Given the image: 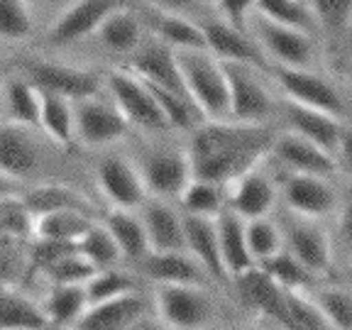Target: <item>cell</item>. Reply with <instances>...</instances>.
I'll return each mask as SVG.
<instances>
[{
    "instance_id": "obj_1",
    "label": "cell",
    "mask_w": 352,
    "mask_h": 330,
    "mask_svg": "<svg viewBox=\"0 0 352 330\" xmlns=\"http://www.w3.org/2000/svg\"><path fill=\"white\" fill-rule=\"evenodd\" d=\"M188 164L191 176L213 184H228L270 154L274 132L264 122L208 120L193 127Z\"/></svg>"
},
{
    "instance_id": "obj_2",
    "label": "cell",
    "mask_w": 352,
    "mask_h": 330,
    "mask_svg": "<svg viewBox=\"0 0 352 330\" xmlns=\"http://www.w3.org/2000/svg\"><path fill=\"white\" fill-rule=\"evenodd\" d=\"M176 69L204 120H228V83L220 61L208 50H174Z\"/></svg>"
},
{
    "instance_id": "obj_3",
    "label": "cell",
    "mask_w": 352,
    "mask_h": 330,
    "mask_svg": "<svg viewBox=\"0 0 352 330\" xmlns=\"http://www.w3.org/2000/svg\"><path fill=\"white\" fill-rule=\"evenodd\" d=\"M272 76L284 91L286 100L306 108L320 110L333 118L347 120V98L333 81L316 74L314 69H294V66H272Z\"/></svg>"
},
{
    "instance_id": "obj_4",
    "label": "cell",
    "mask_w": 352,
    "mask_h": 330,
    "mask_svg": "<svg viewBox=\"0 0 352 330\" xmlns=\"http://www.w3.org/2000/svg\"><path fill=\"white\" fill-rule=\"evenodd\" d=\"M220 61V59H218ZM228 83V120L264 122L274 113L270 88L257 76L254 66L240 61H220Z\"/></svg>"
},
{
    "instance_id": "obj_5",
    "label": "cell",
    "mask_w": 352,
    "mask_h": 330,
    "mask_svg": "<svg viewBox=\"0 0 352 330\" xmlns=\"http://www.w3.org/2000/svg\"><path fill=\"white\" fill-rule=\"evenodd\" d=\"M157 318L166 328L191 330L213 323V298L196 284H157L154 292Z\"/></svg>"
},
{
    "instance_id": "obj_6",
    "label": "cell",
    "mask_w": 352,
    "mask_h": 330,
    "mask_svg": "<svg viewBox=\"0 0 352 330\" xmlns=\"http://www.w3.org/2000/svg\"><path fill=\"white\" fill-rule=\"evenodd\" d=\"M108 86L110 96H113V105L120 110V116L127 120V125H135L140 130H166V120L160 113L157 103H154L152 94H149L147 83L132 72L122 69H113L108 76L103 78Z\"/></svg>"
},
{
    "instance_id": "obj_7",
    "label": "cell",
    "mask_w": 352,
    "mask_h": 330,
    "mask_svg": "<svg viewBox=\"0 0 352 330\" xmlns=\"http://www.w3.org/2000/svg\"><path fill=\"white\" fill-rule=\"evenodd\" d=\"M22 72L37 91L56 94L66 100H74V103L81 98L98 96L100 83H103V78L91 69H78V66H69L64 61H25Z\"/></svg>"
},
{
    "instance_id": "obj_8",
    "label": "cell",
    "mask_w": 352,
    "mask_h": 330,
    "mask_svg": "<svg viewBox=\"0 0 352 330\" xmlns=\"http://www.w3.org/2000/svg\"><path fill=\"white\" fill-rule=\"evenodd\" d=\"M254 42L274 66H294V69H311L316 61V42L314 34L301 30L284 28L276 22L264 20L257 15L254 25Z\"/></svg>"
},
{
    "instance_id": "obj_9",
    "label": "cell",
    "mask_w": 352,
    "mask_h": 330,
    "mask_svg": "<svg viewBox=\"0 0 352 330\" xmlns=\"http://www.w3.org/2000/svg\"><path fill=\"white\" fill-rule=\"evenodd\" d=\"M281 198L289 213L311 220L336 215L338 208V191L333 188L328 176L289 171L281 182Z\"/></svg>"
},
{
    "instance_id": "obj_10",
    "label": "cell",
    "mask_w": 352,
    "mask_h": 330,
    "mask_svg": "<svg viewBox=\"0 0 352 330\" xmlns=\"http://www.w3.org/2000/svg\"><path fill=\"white\" fill-rule=\"evenodd\" d=\"M262 162H257L248 171L237 174L232 182H228L230 191L226 196V208H230L242 220L267 218L274 210L276 198H279V188H276L274 179L264 171Z\"/></svg>"
},
{
    "instance_id": "obj_11",
    "label": "cell",
    "mask_w": 352,
    "mask_h": 330,
    "mask_svg": "<svg viewBox=\"0 0 352 330\" xmlns=\"http://www.w3.org/2000/svg\"><path fill=\"white\" fill-rule=\"evenodd\" d=\"M284 118L289 122V127H292V132L301 135L303 140L314 142L323 152L333 154L338 162L345 157L347 120L333 118L328 113H320V110L306 108V105L292 103V100L284 103Z\"/></svg>"
},
{
    "instance_id": "obj_12",
    "label": "cell",
    "mask_w": 352,
    "mask_h": 330,
    "mask_svg": "<svg viewBox=\"0 0 352 330\" xmlns=\"http://www.w3.org/2000/svg\"><path fill=\"white\" fill-rule=\"evenodd\" d=\"M98 188L113 208L135 210L149 196L140 169L122 154H105L96 164Z\"/></svg>"
},
{
    "instance_id": "obj_13",
    "label": "cell",
    "mask_w": 352,
    "mask_h": 330,
    "mask_svg": "<svg viewBox=\"0 0 352 330\" xmlns=\"http://www.w3.org/2000/svg\"><path fill=\"white\" fill-rule=\"evenodd\" d=\"M286 250L306 267L311 274H325L333 267V248L330 240L311 218H286L279 223Z\"/></svg>"
},
{
    "instance_id": "obj_14",
    "label": "cell",
    "mask_w": 352,
    "mask_h": 330,
    "mask_svg": "<svg viewBox=\"0 0 352 330\" xmlns=\"http://www.w3.org/2000/svg\"><path fill=\"white\" fill-rule=\"evenodd\" d=\"M74 127H76V138L86 147H105V144L125 138L130 125L116 105L103 103L96 96H91V98L76 100Z\"/></svg>"
},
{
    "instance_id": "obj_15",
    "label": "cell",
    "mask_w": 352,
    "mask_h": 330,
    "mask_svg": "<svg viewBox=\"0 0 352 330\" xmlns=\"http://www.w3.org/2000/svg\"><path fill=\"white\" fill-rule=\"evenodd\" d=\"M138 169L147 193L157 198H176L191 179L188 154L174 152V149L149 152L147 157L140 160Z\"/></svg>"
},
{
    "instance_id": "obj_16",
    "label": "cell",
    "mask_w": 352,
    "mask_h": 330,
    "mask_svg": "<svg viewBox=\"0 0 352 330\" xmlns=\"http://www.w3.org/2000/svg\"><path fill=\"white\" fill-rule=\"evenodd\" d=\"M201 32H204L206 50L220 61H240V64H250L254 69H264L270 64L262 50L257 47L252 37L245 30H237L228 25L223 17L201 22Z\"/></svg>"
},
{
    "instance_id": "obj_17",
    "label": "cell",
    "mask_w": 352,
    "mask_h": 330,
    "mask_svg": "<svg viewBox=\"0 0 352 330\" xmlns=\"http://www.w3.org/2000/svg\"><path fill=\"white\" fill-rule=\"evenodd\" d=\"M122 6V0H74L72 6L64 8L61 15L47 30L50 44L64 47L76 39H83L94 34L103 17Z\"/></svg>"
},
{
    "instance_id": "obj_18",
    "label": "cell",
    "mask_w": 352,
    "mask_h": 330,
    "mask_svg": "<svg viewBox=\"0 0 352 330\" xmlns=\"http://www.w3.org/2000/svg\"><path fill=\"white\" fill-rule=\"evenodd\" d=\"M270 154L284 166L286 171L298 174H316V176H333L338 171V160L333 154L323 152L314 142L303 140L296 132H281L272 140Z\"/></svg>"
},
{
    "instance_id": "obj_19",
    "label": "cell",
    "mask_w": 352,
    "mask_h": 330,
    "mask_svg": "<svg viewBox=\"0 0 352 330\" xmlns=\"http://www.w3.org/2000/svg\"><path fill=\"white\" fill-rule=\"evenodd\" d=\"M140 223L144 228L149 252H171V250H186L184 240V220L164 198H144L140 204Z\"/></svg>"
},
{
    "instance_id": "obj_20",
    "label": "cell",
    "mask_w": 352,
    "mask_h": 330,
    "mask_svg": "<svg viewBox=\"0 0 352 330\" xmlns=\"http://www.w3.org/2000/svg\"><path fill=\"white\" fill-rule=\"evenodd\" d=\"M147 318V303L138 292L122 294L108 301L88 303L74 328L81 330H125L140 328V320Z\"/></svg>"
},
{
    "instance_id": "obj_21",
    "label": "cell",
    "mask_w": 352,
    "mask_h": 330,
    "mask_svg": "<svg viewBox=\"0 0 352 330\" xmlns=\"http://www.w3.org/2000/svg\"><path fill=\"white\" fill-rule=\"evenodd\" d=\"M237 284V294L245 301V306L252 308V314L259 318H267L270 323L286 328V303H284V292L279 284L270 279L259 270L257 264H252L250 270L240 272L237 276H232Z\"/></svg>"
},
{
    "instance_id": "obj_22",
    "label": "cell",
    "mask_w": 352,
    "mask_h": 330,
    "mask_svg": "<svg viewBox=\"0 0 352 330\" xmlns=\"http://www.w3.org/2000/svg\"><path fill=\"white\" fill-rule=\"evenodd\" d=\"M127 56H130V61L125 64L127 72L144 78V81L157 83V86L171 88L176 94H184V83H182V76H179V69H176V59H174V47H169V44L162 42V39H152L149 44L140 42L138 50Z\"/></svg>"
},
{
    "instance_id": "obj_23",
    "label": "cell",
    "mask_w": 352,
    "mask_h": 330,
    "mask_svg": "<svg viewBox=\"0 0 352 330\" xmlns=\"http://www.w3.org/2000/svg\"><path fill=\"white\" fill-rule=\"evenodd\" d=\"M30 130L32 127L17 122H0V171L15 176L17 182L34 174L42 164V149Z\"/></svg>"
},
{
    "instance_id": "obj_24",
    "label": "cell",
    "mask_w": 352,
    "mask_h": 330,
    "mask_svg": "<svg viewBox=\"0 0 352 330\" xmlns=\"http://www.w3.org/2000/svg\"><path fill=\"white\" fill-rule=\"evenodd\" d=\"M184 220V240H186V252L196 259L208 279L226 284L228 272L223 267L218 250V235H215V220L206 218V215H182Z\"/></svg>"
},
{
    "instance_id": "obj_25",
    "label": "cell",
    "mask_w": 352,
    "mask_h": 330,
    "mask_svg": "<svg viewBox=\"0 0 352 330\" xmlns=\"http://www.w3.org/2000/svg\"><path fill=\"white\" fill-rule=\"evenodd\" d=\"M142 270L157 284H196L206 286L208 274L204 267L186 252V250H171V252H149L140 259Z\"/></svg>"
},
{
    "instance_id": "obj_26",
    "label": "cell",
    "mask_w": 352,
    "mask_h": 330,
    "mask_svg": "<svg viewBox=\"0 0 352 330\" xmlns=\"http://www.w3.org/2000/svg\"><path fill=\"white\" fill-rule=\"evenodd\" d=\"M213 220L220 259H223V267L228 272V279H232V276L250 270L254 264L252 254L248 250V240H245V220L232 213L230 208H223Z\"/></svg>"
},
{
    "instance_id": "obj_27",
    "label": "cell",
    "mask_w": 352,
    "mask_h": 330,
    "mask_svg": "<svg viewBox=\"0 0 352 330\" xmlns=\"http://www.w3.org/2000/svg\"><path fill=\"white\" fill-rule=\"evenodd\" d=\"M72 100L61 98L56 94L39 91V125L44 135L61 149L69 152L76 144V127H74V108Z\"/></svg>"
},
{
    "instance_id": "obj_28",
    "label": "cell",
    "mask_w": 352,
    "mask_h": 330,
    "mask_svg": "<svg viewBox=\"0 0 352 330\" xmlns=\"http://www.w3.org/2000/svg\"><path fill=\"white\" fill-rule=\"evenodd\" d=\"M100 44L113 54H132L142 42V22L127 8H116L96 28Z\"/></svg>"
},
{
    "instance_id": "obj_29",
    "label": "cell",
    "mask_w": 352,
    "mask_h": 330,
    "mask_svg": "<svg viewBox=\"0 0 352 330\" xmlns=\"http://www.w3.org/2000/svg\"><path fill=\"white\" fill-rule=\"evenodd\" d=\"M20 204L25 206L30 215H42V213H52V210H64V208H76V210H86V213H94L88 198L81 196L74 188L64 186V184H39L32 186L28 191H20Z\"/></svg>"
},
{
    "instance_id": "obj_30",
    "label": "cell",
    "mask_w": 352,
    "mask_h": 330,
    "mask_svg": "<svg viewBox=\"0 0 352 330\" xmlns=\"http://www.w3.org/2000/svg\"><path fill=\"white\" fill-rule=\"evenodd\" d=\"M103 226L110 232V237L116 240L120 257L140 262V259L149 254V245H147V237H144L142 223H140V215H135L132 210L110 208L103 220Z\"/></svg>"
},
{
    "instance_id": "obj_31",
    "label": "cell",
    "mask_w": 352,
    "mask_h": 330,
    "mask_svg": "<svg viewBox=\"0 0 352 330\" xmlns=\"http://www.w3.org/2000/svg\"><path fill=\"white\" fill-rule=\"evenodd\" d=\"M50 328L42 306L12 289L0 284V330H39Z\"/></svg>"
},
{
    "instance_id": "obj_32",
    "label": "cell",
    "mask_w": 352,
    "mask_h": 330,
    "mask_svg": "<svg viewBox=\"0 0 352 330\" xmlns=\"http://www.w3.org/2000/svg\"><path fill=\"white\" fill-rule=\"evenodd\" d=\"M86 306L88 298L83 284H52V292L44 298L42 311L52 328H74Z\"/></svg>"
},
{
    "instance_id": "obj_33",
    "label": "cell",
    "mask_w": 352,
    "mask_h": 330,
    "mask_svg": "<svg viewBox=\"0 0 352 330\" xmlns=\"http://www.w3.org/2000/svg\"><path fill=\"white\" fill-rule=\"evenodd\" d=\"M152 30L157 34V39L166 42L174 50H206L204 32H201V25L191 22L186 15H179V12L169 10H157L154 8L152 15Z\"/></svg>"
},
{
    "instance_id": "obj_34",
    "label": "cell",
    "mask_w": 352,
    "mask_h": 330,
    "mask_svg": "<svg viewBox=\"0 0 352 330\" xmlns=\"http://www.w3.org/2000/svg\"><path fill=\"white\" fill-rule=\"evenodd\" d=\"M94 226V213L76 208L52 210L32 218V237H47V240L76 242L78 235Z\"/></svg>"
},
{
    "instance_id": "obj_35",
    "label": "cell",
    "mask_w": 352,
    "mask_h": 330,
    "mask_svg": "<svg viewBox=\"0 0 352 330\" xmlns=\"http://www.w3.org/2000/svg\"><path fill=\"white\" fill-rule=\"evenodd\" d=\"M3 105L17 125H39V91L25 76H8L3 81Z\"/></svg>"
},
{
    "instance_id": "obj_36",
    "label": "cell",
    "mask_w": 352,
    "mask_h": 330,
    "mask_svg": "<svg viewBox=\"0 0 352 330\" xmlns=\"http://www.w3.org/2000/svg\"><path fill=\"white\" fill-rule=\"evenodd\" d=\"M144 83H147L149 94H152V98H154V103H157V108H160V113L164 116L166 127H176V130L191 132L196 125H201L198 120H204V118H201V113L196 110V105H193L184 94H176V91H171V88L157 86V83H152V81H144Z\"/></svg>"
},
{
    "instance_id": "obj_37",
    "label": "cell",
    "mask_w": 352,
    "mask_h": 330,
    "mask_svg": "<svg viewBox=\"0 0 352 330\" xmlns=\"http://www.w3.org/2000/svg\"><path fill=\"white\" fill-rule=\"evenodd\" d=\"M179 204H182L184 213L188 215H206V218H215L220 210L226 208V193L223 186L206 179H196L191 176L188 184L179 193Z\"/></svg>"
},
{
    "instance_id": "obj_38",
    "label": "cell",
    "mask_w": 352,
    "mask_h": 330,
    "mask_svg": "<svg viewBox=\"0 0 352 330\" xmlns=\"http://www.w3.org/2000/svg\"><path fill=\"white\" fill-rule=\"evenodd\" d=\"M254 12L259 17H264V20L284 25V28L301 30V32L308 34H314V30H318L316 28L314 12H311L308 3H303V0H257Z\"/></svg>"
},
{
    "instance_id": "obj_39",
    "label": "cell",
    "mask_w": 352,
    "mask_h": 330,
    "mask_svg": "<svg viewBox=\"0 0 352 330\" xmlns=\"http://www.w3.org/2000/svg\"><path fill=\"white\" fill-rule=\"evenodd\" d=\"M257 267L281 289H306L314 279V274L284 248L279 252L270 254L267 259H262V262H257Z\"/></svg>"
},
{
    "instance_id": "obj_40",
    "label": "cell",
    "mask_w": 352,
    "mask_h": 330,
    "mask_svg": "<svg viewBox=\"0 0 352 330\" xmlns=\"http://www.w3.org/2000/svg\"><path fill=\"white\" fill-rule=\"evenodd\" d=\"M76 252L81 254L86 262H91L96 270H105V267H116V262L120 259L116 240L110 237V232L105 230V226H91L83 235L76 237Z\"/></svg>"
},
{
    "instance_id": "obj_41",
    "label": "cell",
    "mask_w": 352,
    "mask_h": 330,
    "mask_svg": "<svg viewBox=\"0 0 352 330\" xmlns=\"http://www.w3.org/2000/svg\"><path fill=\"white\" fill-rule=\"evenodd\" d=\"M83 292H86L88 303H98L122 296V294L138 292V281L127 272H120L116 267H105V270H96L94 274L88 276L86 284H83Z\"/></svg>"
},
{
    "instance_id": "obj_42",
    "label": "cell",
    "mask_w": 352,
    "mask_h": 330,
    "mask_svg": "<svg viewBox=\"0 0 352 330\" xmlns=\"http://www.w3.org/2000/svg\"><path fill=\"white\" fill-rule=\"evenodd\" d=\"M245 240H248V250H250V254H252L254 264L284 248V237H281L279 223L270 220V215H267V218L245 220Z\"/></svg>"
},
{
    "instance_id": "obj_43",
    "label": "cell",
    "mask_w": 352,
    "mask_h": 330,
    "mask_svg": "<svg viewBox=\"0 0 352 330\" xmlns=\"http://www.w3.org/2000/svg\"><path fill=\"white\" fill-rule=\"evenodd\" d=\"M286 328L292 330H330L323 314L314 303V298L306 296L303 289H286Z\"/></svg>"
},
{
    "instance_id": "obj_44",
    "label": "cell",
    "mask_w": 352,
    "mask_h": 330,
    "mask_svg": "<svg viewBox=\"0 0 352 330\" xmlns=\"http://www.w3.org/2000/svg\"><path fill=\"white\" fill-rule=\"evenodd\" d=\"M311 298H314V303L318 306L320 314H323L330 330L352 328V298L345 289H338V286H333V289H320V292H316Z\"/></svg>"
},
{
    "instance_id": "obj_45",
    "label": "cell",
    "mask_w": 352,
    "mask_h": 330,
    "mask_svg": "<svg viewBox=\"0 0 352 330\" xmlns=\"http://www.w3.org/2000/svg\"><path fill=\"white\" fill-rule=\"evenodd\" d=\"M314 12L316 28H320L330 37H342L350 28L352 0H308Z\"/></svg>"
},
{
    "instance_id": "obj_46",
    "label": "cell",
    "mask_w": 352,
    "mask_h": 330,
    "mask_svg": "<svg viewBox=\"0 0 352 330\" xmlns=\"http://www.w3.org/2000/svg\"><path fill=\"white\" fill-rule=\"evenodd\" d=\"M32 34V10L25 0H0V39L22 42Z\"/></svg>"
},
{
    "instance_id": "obj_47",
    "label": "cell",
    "mask_w": 352,
    "mask_h": 330,
    "mask_svg": "<svg viewBox=\"0 0 352 330\" xmlns=\"http://www.w3.org/2000/svg\"><path fill=\"white\" fill-rule=\"evenodd\" d=\"M96 272V267L91 262L81 257V254L74 250V252L64 254L56 262H52L42 274L50 276L52 284H86V279Z\"/></svg>"
},
{
    "instance_id": "obj_48",
    "label": "cell",
    "mask_w": 352,
    "mask_h": 330,
    "mask_svg": "<svg viewBox=\"0 0 352 330\" xmlns=\"http://www.w3.org/2000/svg\"><path fill=\"white\" fill-rule=\"evenodd\" d=\"M215 3H218V8H220V17H223L228 25L248 32V22H250V15L254 12L257 0H215Z\"/></svg>"
},
{
    "instance_id": "obj_49",
    "label": "cell",
    "mask_w": 352,
    "mask_h": 330,
    "mask_svg": "<svg viewBox=\"0 0 352 330\" xmlns=\"http://www.w3.org/2000/svg\"><path fill=\"white\" fill-rule=\"evenodd\" d=\"M15 250H12V237L0 235V284H8L17 272Z\"/></svg>"
},
{
    "instance_id": "obj_50",
    "label": "cell",
    "mask_w": 352,
    "mask_h": 330,
    "mask_svg": "<svg viewBox=\"0 0 352 330\" xmlns=\"http://www.w3.org/2000/svg\"><path fill=\"white\" fill-rule=\"evenodd\" d=\"M198 3H201V0H149V6L157 8V10L179 12V15H184V12L193 10V8H196Z\"/></svg>"
},
{
    "instance_id": "obj_51",
    "label": "cell",
    "mask_w": 352,
    "mask_h": 330,
    "mask_svg": "<svg viewBox=\"0 0 352 330\" xmlns=\"http://www.w3.org/2000/svg\"><path fill=\"white\" fill-rule=\"evenodd\" d=\"M20 196V186H17V179L6 171H0V198H10Z\"/></svg>"
},
{
    "instance_id": "obj_52",
    "label": "cell",
    "mask_w": 352,
    "mask_h": 330,
    "mask_svg": "<svg viewBox=\"0 0 352 330\" xmlns=\"http://www.w3.org/2000/svg\"><path fill=\"white\" fill-rule=\"evenodd\" d=\"M30 6V10H34V8H47V6H52V3H56V0H25Z\"/></svg>"
},
{
    "instance_id": "obj_53",
    "label": "cell",
    "mask_w": 352,
    "mask_h": 330,
    "mask_svg": "<svg viewBox=\"0 0 352 330\" xmlns=\"http://www.w3.org/2000/svg\"><path fill=\"white\" fill-rule=\"evenodd\" d=\"M0 118H3V103H0Z\"/></svg>"
},
{
    "instance_id": "obj_54",
    "label": "cell",
    "mask_w": 352,
    "mask_h": 330,
    "mask_svg": "<svg viewBox=\"0 0 352 330\" xmlns=\"http://www.w3.org/2000/svg\"><path fill=\"white\" fill-rule=\"evenodd\" d=\"M201 3H208V0H201Z\"/></svg>"
}]
</instances>
